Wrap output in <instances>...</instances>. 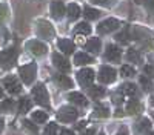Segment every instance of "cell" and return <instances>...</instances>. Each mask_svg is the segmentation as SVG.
<instances>
[{
	"instance_id": "6da1fadb",
	"label": "cell",
	"mask_w": 154,
	"mask_h": 135,
	"mask_svg": "<svg viewBox=\"0 0 154 135\" xmlns=\"http://www.w3.org/2000/svg\"><path fill=\"white\" fill-rule=\"evenodd\" d=\"M17 57H19V51L16 46H11L8 49H3L2 52H0V66L3 69H11L17 63Z\"/></svg>"
},
{
	"instance_id": "7a4b0ae2",
	"label": "cell",
	"mask_w": 154,
	"mask_h": 135,
	"mask_svg": "<svg viewBox=\"0 0 154 135\" xmlns=\"http://www.w3.org/2000/svg\"><path fill=\"white\" fill-rule=\"evenodd\" d=\"M31 95H32V100L37 104H40V106H43L46 109L49 107V95H48V91L45 88V84H42V83L35 84L34 88H32Z\"/></svg>"
},
{
	"instance_id": "3957f363",
	"label": "cell",
	"mask_w": 154,
	"mask_h": 135,
	"mask_svg": "<svg viewBox=\"0 0 154 135\" xmlns=\"http://www.w3.org/2000/svg\"><path fill=\"white\" fill-rule=\"evenodd\" d=\"M37 35L42 37L45 40H53L56 35V29L54 26L46 20H38L37 22Z\"/></svg>"
},
{
	"instance_id": "277c9868",
	"label": "cell",
	"mask_w": 154,
	"mask_h": 135,
	"mask_svg": "<svg viewBox=\"0 0 154 135\" xmlns=\"http://www.w3.org/2000/svg\"><path fill=\"white\" fill-rule=\"evenodd\" d=\"M35 72H37V66L34 63H29V65H25V66H20L19 69V74L23 80V83L26 84H31L35 78Z\"/></svg>"
},
{
	"instance_id": "5b68a950",
	"label": "cell",
	"mask_w": 154,
	"mask_h": 135,
	"mask_svg": "<svg viewBox=\"0 0 154 135\" xmlns=\"http://www.w3.org/2000/svg\"><path fill=\"white\" fill-rule=\"evenodd\" d=\"M117 77V74H116V69H112L111 66H102L100 71H99V81H102L103 84H108V83H112Z\"/></svg>"
},
{
	"instance_id": "8992f818",
	"label": "cell",
	"mask_w": 154,
	"mask_h": 135,
	"mask_svg": "<svg viewBox=\"0 0 154 135\" xmlns=\"http://www.w3.org/2000/svg\"><path fill=\"white\" fill-rule=\"evenodd\" d=\"M120 26V22L119 20H116V19H106V20H103L99 26H97V32L102 35V34H109V32H112V31H116Z\"/></svg>"
},
{
	"instance_id": "52a82bcc",
	"label": "cell",
	"mask_w": 154,
	"mask_h": 135,
	"mask_svg": "<svg viewBox=\"0 0 154 135\" xmlns=\"http://www.w3.org/2000/svg\"><path fill=\"white\" fill-rule=\"evenodd\" d=\"M57 118L62 123H69L74 121L77 118V110L71 106H65V107H60L59 112H57Z\"/></svg>"
},
{
	"instance_id": "ba28073f",
	"label": "cell",
	"mask_w": 154,
	"mask_h": 135,
	"mask_svg": "<svg viewBox=\"0 0 154 135\" xmlns=\"http://www.w3.org/2000/svg\"><path fill=\"white\" fill-rule=\"evenodd\" d=\"M94 71L89 69V68H85L82 71H79V74H77V81H79L83 88H88V86H91L93 80H94Z\"/></svg>"
},
{
	"instance_id": "9c48e42d",
	"label": "cell",
	"mask_w": 154,
	"mask_h": 135,
	"mask_svg": "<svg viewBox=\"0 0 154 135\" xmlns=\"http://www.w3.org/2000/svg\"><path fill=\"white\" fill-rule=\"evenodd\" d=\"M3 86L9 94H19L22 91V84L19 83L16 75H8L6 78H3Z\"/></svg>"
},
{
	"instance_id": "30bf717a",
	"label": "cell",
	"mask_w": 154,
	"mask_h": 135,
	"mask_svg": "<svg viewBox=\"0 0 154 135\" xmlns=\"http://www.w3.org/2000/svg\"><path fill=\"white\" fill-rule=\"evenodd\" d=\"M26 49L31 51L34 55H45L46 51H48V46L42 42H38V40H31V42L26 43Z\"/></svg>"
},
{
	"instance_id": "8fae6325",
	"label": "cell",
	"mask_w": 154,
	"mask_h": 135,
	"mask_svg": "<svg viewBox=\"0 0 154 135\" xmlns=\"http://www.w3.org/2000/svg\"><path fill=\"white\" fill-rule=\"evenodd\" d=\"M53 63H54V66H56L59 71H62V72H69V71H71L69 61H68L65 57H62L60 54H57V52L53 54Z\"/></svg>"
},
{
	"instance_id": "7c38bea8",
	"label": "cell",
	"mask_w": 154,
	"mask_h": 135,
	"mask_svg": "<svg viewBox=\"0 0 154 135\" xmlns=\"http://www.w3.org/2000/svg\"><path fill=\"white\" fill-rule=\"evenodd\" d=\"M105 58L108 61H114V63H117V61H120V58H122V51L116 45H108L106 51H105Z\"/></svg>"
},
{
	"instance_id": "4fadbf2b",
	"label": "cell",
	"mask_w": 154,
	"mask_h": 135,
	"mask_svg": "<svg viewBox=\"0 0 154 135\" xmlns=\"http://www.w3.org/2000/svg\"><path fill=\"white\" fill-rule=\"evenodd\" d=\"M65 5H63L62 0H54L53 3H51V16H53L56 20H60L63 16H65Z\"/></svg>"
},
{
	"instance_id": "5bb4252c",
	"label": "cell",
	"mask_w": 154,
	"mask_h": 135,
	"mask_svg": "<svg viewBox=\"0 0 154 135\" xmlns=\"http://www.w3.org/2000/svg\"><path fill=\"white\" fill-rule=\"evenodd\" d=\"M134 129L137 134H145V132H149L151 129V121L148 118H140L136 121V125H134Z\"/></svg>"
},
{
	"instance_id": "9a60e30c",
	"label": "cell",
	"mask_w": 154,
	"mask_h": 135,
	"mask_svg": "<svg viewBox=\"0 0 154 135\" xmlns=\"http://www.w3.org/2000/svg\"><path fill=\"white\" fill-rule=\"evenodd\" d=\"M143 110V104L140 103L139 100H130L126 104V112L130 114V115H136L139 112H142Z\"/></svg>"
},
{
	"instance_id": "2e32d148",
	"label": "cell",
	"mask_w": 154,
	"mask_h": 135,
	"mask_svg": "<svg viewBox=\"0 0 154 135\" xmlns=\"http://www.w3.org/2000/svg\"><path fill=\"white\" fill-rule=\"evenodd\" d=\"M93 61H94V58H93L91 55L85 54V52H79V54L74 55V63H75L77 66H85V65H88V63H93Z\"/></svg>"
},
{
	"instance_id": "e0dca14e",
	"label": "cell",
	"mask_w": 154,
	"mask_h": 135,
	"mask_svg": "<svg viewBox=\"0 0 154 135\" xmlns=\"http://www.w3.org/2000/svg\"><path fill=\"white\" fill-rule=\"evenodd\" d=\"M59 49L63 52V54H66V55H69V54H72L74 52V43L72 42H69L68 39H60L59 40Z\"/></svg>"
},
{
	"instance_id": "ac0fdd59",
	"label": "cell",
	"mask_w": 154,
	"mask_h": 135,
	"mask_svg": "<svg viewBox=\"0 0 154 135\" xmlns=\"http://www.w3.org/2000/svg\"><path fill=\"white\" fill-rule=\"evenodd\" d=\"M137 88L134 83H123L120 86V94L122 95H126V97H136L137 95Z\"/></svg>"
},
{
	"instance_id": "d6986e66",
	"label": "cell",
	"mask_w": 154,
	"mask_h": 135,
	"mask_svg": "<svg viewBox=\"0 0 154 135\" xmlns=\"http://www.w3.org/2000/svg\"><path fill=\"white\" fill-rule=\"evenodd\" d=\"M100 46H102V43H100L99 39H89V40L85 43L86 51L93 52V54H99V52H100Z\"/></svg>"
},
{
	"instance_id": "ffe728a7",
	"label": "cell",
	"mask_w": 154,
	"mask_h": 135,
	"mask_svg": "<svg viewBox=\"0 0 154 135\" xmlns=\"http://www.w3.org/2000/svg\"><path fill=\"white\" fill-rule=\"evenodd\" d=\"M53 78H54V81H56V83H59L60 88H65V89L72 88V81H71V78H69V77H66V75H60V74H56V75H54Z\"/></svg>"
},
{
	"instance_id": "44dd1931",
	"label": "cell",
	"mask_w": 154,
	"mask_h": 135,
	"mask_svg": "<svg viewBox=\"0 0 154 135\" xmlns=\"http://www.w3.org/2000/svg\"><path fill=\"white\" fill-rule=\"evenodd\" d=\"M68 100H69L71 103L77 104V106H86V98H85L82 94H79V92H69Z\"/></svg>"
},
{
	"instance_id": "7402d4cb",
	"label": "cell",
	"mask_w": 154,
	"mask_h": 135,
	"mask_svg": "<svg viewBox=\"0 0 154 135\" xmlns=\"http://www.w3.org/2000/svg\"><path fill=\"white\" fill-rule=\"evenodd\" d=\"M66 12H68V19L69 20H75V19H79V16H80V6L75 5V3H69L68 8H66Z\"/></svg>"
},
{
	"instance_id": "603a6c76",
	"label": "cell",
	"mask_w": 154,
	"mask_h": 135,
	"mask_svg": "<svg viewBox=\"0 0 154 135\" xmlns=\"http://www.w3.org/2000/svg\"><path fill=\"white\" fill-rule=\"evenodd\" d=\"M31 106H32V101L29 100V98L28 97H22L19 100V112L20 114H26L28 110L31 109Z\"/></svg>"
},
{
	"instance_id": "cb8c5ba5",
	"label": "cell",
	"mask_w": 154,
	"mask_h": 135,
	"mask_svg": "<svg viewBox=\"0 0 154 135\" xmlns=\"http://www.w3.org/2000/svg\"><path fill=\"white\" fill-rule=\"evenodd\" d=\"M74 34L75 35H88V34H91V26L86 23V22H82V23H79L77 26L74 28Z\"/></svg>"
},
{
	"instance_id": "d4e9b609",
	"label": "cell",
	"mask_w": 154,
	"mask_h": 135,
	"mask_svg": "<svg viewBox=\"0 0 154 135\" xmlns=\"http://www.w3.org/2000/svg\"><path fill=\"white\" fill-rule=\"evenodd\" d=\"M83 16L86 17V20H97L100 17V11H97V9H94L91 6H85Z\"/></svg>"
},
{
	"instance_id": "484cf974",
	"label": "cell",
	"mask_w": 154,
	"mask_h": 135,
	"mask_svg": "<svg viewBox=\"0 0 154 135\" xmlns=\"http://www.w3.org/2000/svg\"><path fill=\"white\" fill-rule=\"evenodd\" d=\"M94 115L99 117V118H106V117H109V109H108V106H105V104H97L96 109H94Z\"/></svg>"
},
{
	"instance_id": "4316f807",
	"label": "cell",
	"mask_w": 154,
	"mask_h": 135,
	"mask_svg": "<svg viewBox=\"0 0 154 135\" xmlns=\"http://www.w3.org/2000/svg\"><path fill=\"white\" fill-rule=\"evenodd\" d=\"M126 58H128V61H131V63H142V55H140V52L136 51V49H130V51L126 52Z\"/></svg>"
},
{
	"instance_id": "83f0119b",
	"label": "cell",
	"mask_w": 154,
	"mask_h": 135,
	"mask_svg": "<svg viewBox=\"0 0 154 135\" xmlns=\"http://www.w3.org/2000/svg\"><path fill=\"white\" fill-rule=\"evenodd\" d=\"M88 94L93 98H102L105 95V89L102 88V86H91V88L88 89Z\"/></svg>"
},
{
	"instance_id": "f1b7e54d",
	"label": "cell",
	"mask_w": 154,
	"mask_h": 135,
	"mask_svg": "<svg viewBox=\"0 0 154 135\" xmlns=\"http://www.w3.org/2000/svg\"><path fill=\"white\" fill-rule=\"evenodd\" d=\"M139 81H140V86L143 88V91H145V92H149V91L152 89V83L149 81V77L142 75V77L139 78Z\"/></svg>"
},
{
	"instance_id": "f546056e",
	"label": "cell",
	"mask_w": 154,
	"mask_h": 135,
	"mask_svg": "<svg viewBox=\"0 0 154 135\" xmlns=\"http://www.w3.org/2000/svg\"><path fill=\"white\" fill-rule=\"evenodd\" d=\"M32 120L35 123H45L48 120V115L46 112H42V110H35V112H32Z\"/></svg>"
},
{
	"instance_id": "4dcf8cb0",
	"label": "cell",
	"mask_w": 154,
	"mask_h": 135,
	"mask_svg": "<svg viewBox=\"0 0 154 135\" xmlns=\"http://www.w3.org/2000/svg\"><path fill=\"white\" fill-rule=\"evenodd\" d=\"M23 123V126H25V129H26V131H29L32 135H37L38 134V128L34 125V123L32 121H29V120H23L22 121Z\"/></svg>"
},
{
	"instance_id": "1f68e13d",
	"label": "cell",
	"mask_w": 154,
	"mask_h": 135,
	"mask_svg": "<svg viewBox=\"0 0 154 135\" xmlns=\"http://www.w3.org/2000/svg\"><path fill=\"white\" fill-rule=\"evenodd\" d=\"M120 74H122L123 77H133L134 74H136V69L133 66H130V65H123L120 68Z\"/></svg>"
},
{
	"instance_id": "d6a6232c",
	"label": "cell",
	"mask_w": 154,
	"mask_h": 135,
	"mask_svg": "<svg viewBox=\"0 0 154 135\" xmlns=\"http://www.w3.org/2000/svg\"><path fill=\"white\" fill-rule=\"evenodd\" d=\"M14 107V101L12 100H3L0 103V112H9Z\"/></svg>"
},
{
	"instance_id": "836d02e7",
	"label": "cell",
	"mask_w": 154,
	"mask_h": 135,
	"mask_svg": "<svg viewBox=\"0 0 154 135\" xmlns=\"http://www.w3.org/2000/svg\"><path fill=\"white\" fill-rule=\"evenodd\" d=\"M116 39H117L120 43H128V40H130V31H128V28H125L120 34L116 35Z\"/></svg>"
},
{
	"instance_id": "e575fe53",
	"label": "cell",
	"mask_w": 154,
	"mask_h": 135,
	"mask_svg": "<svg viewBox=\"0 0 154 135\" xmlns=\"http://www.w3.org/2000/svg\"><path fill=\"white\" fill-rule=\"evenodd\" d=\"M45 135H57V125L56 123H49L45 128Z\"/></svg>"
},
{
	"instance_id": "d590c367",
	"label": "cell",
	"mask_w": 154,
	"mask_h": 135,
	"mask_svg": "<svg viewBox=\"0 0 154 135\" xmlns=\"http://www.w3.org/2000/svg\"><path fill=\"white\" fill-rule=\"evenodd\" d=\"M143 72H145V75H146V77H149V78H154V66H151V65H146V66L143 68Z\"/></svg>"
},
{
	"instance_id": "8d00e7d4",
	"label": "cell",
	"mask_w": 154,
	"mask_h": 135,
	"mask_svg": "<svg viewBox=\"0 0 154 135\" xmlns=\"http://www.w3.org/2000/svg\"><path fill=\"white\" fill-rule=\"evenodd\" d=\"M143 5L149 12H154V0H143Z\"/></svg>"
},
{
	"instance_id": "74e56055",
	"label": "cell",
	"mask_w": 154,
	"mask_h": 135,
	"mask_svg": "<svg viewBox=\"0 0 154 135\" xmlns=\"http://www.w3.org/2000/svg\"><path fill=\"white\" fill-rule=\"evenodd\" d=\"M89 2L94 3V5H100V6H109L108 0H89Z\"/></svg>"
},
{
	"instance_id": "f35d334b",
	"label": "cell",
	"mask_w": 154,
	"mask_h": 135,
	"mask_svg": "<svg viewBox=\"0 0 154 135\" xmlns=\"http://www.w3.org/2000/svg\"><path fill=\"white\" fill-rule=\"evenodd\" d=\"M122 101H123V100H122V95H119V94H114V95H112V103H114V104L119 106V104H122Z\"/></svg>"
},
{
	"instance_id": "ab89813d",
	"label": "cell",
	"mask_w": 154,
	"mask_h": 135,
	"mask_svg": "<svg viewBox=\"0 0 154 135\" xmlns=\"http://www.w3.org/2000/svg\"><path fill=\"white\" fill-rule=\"evenodd\" d=\"M6 12H8V8H6V5H0V20L6 17Z\"/></svg>"
},
{
	"instance_id": "60d3db41",
	"label": "cell",
	"mask_w": 154,
	"mask_h": 135,
	"mask_svg": "<svg viewBox=\"0 0 154 135\" xmlns=\"http://www.w3.org/2000/svg\"><path fill=\"white\" fill-rule=\"evenodd\" d=\"M85 126H86V121H80V123H77V125H75V129L77 131H82Z\"/></svg>"
},
{
	"instance_id": "b9f144b4",
	"label": "cell",
	"mask_w": 154,
	"mask_h": 135,
	"mask_svg": "<svg viewBox=\"0 0 154 135\" xmlns=\"http://www.w3.org/2000/svg\"><path fill=\"white\" fill-rule=\"evenodd\" d=\"M60 135H74V134H72V131H69V129H62V131H60Z\"/></svg>"
},
{
	"instance_id": "7bdbcfd3",
	"label": "cell",
	"mask_w": 154,
	"mask_h": 135,
	"mask_svg": "<svg viewBox=\"0 0 154 135\" xmlns=\"http://www.w3.org/2000/svg\"><path fill=\"white\" fill-rule=\"evenodd\" d=\"M94 134H96V129L91 128V129H88V131H86L85 134H82V135H94Z\"/></svg>"
},
{
	"instance_id": "ee69618b",
	"label": "cell",
	"mask_w": 154,
	"mask_h": 135,
	"mask_svg": "<svg viewBox=\"0 0 154 135\" xmlns=\"http://www.w3.org/2000/svg\"><path fill=\"white\" fill-rule=\"evenodd\" d=\"M3 126H5V123H3L2 118H0V134H2V131H3Z\"/></svg>"
},
{
	"instance_id": "f6af8a7d",
	"label": "cell",
	"mask_w": 154,
	"mask_h": 135,
	"mask_svg": "<svg viewBox=\"0 0 154 135\" xmlns=\"http://www.w3.org/2000/svg\"><path fill=\"white\" fill-rule=\"evenodd\" d=\"M116 135H128V132H126V129H122L119 134H116Z\"/></svg>"
},
{
	"instance_id": "bcb514c9",
	"label": "cell",
	"mask_w": 154,
	"mask_h": 135,
	"mask_svg": "<svg viewBox=\"0 0 154 135\" xmlns=\"http://www.w3.org/2000/svg\"><path fill=\"white\" fill-rule=\"evenodd\" d=\"M116 115H117V117H122V115H123V112H122V110L119 109V110H117V112H116Z\"/></svg>"
},
{
	"instance_id": "7dc6e473",
	"label": "cell",
	"mask_w": 154,
	"mask_h": 135,
	"mask_svg": "<svg viewBox=\"0 0 154 135\" xmlns=\"http://www.w3.org/2000/svg\"><path fill=\"white\" fill-rule=\"evenodd\" d=\"M2 97H3V89L0 88V98H2Z\"/></svg>"
},
{
	"instance_id": "c3c4849f",
	"label": "cell",
	"mask_w": 154,
	"mask_h": 135,
	"mask_svg": "<svg viewBox=\"0 0 154 135\" xmlns=\"http://www.w3.org/2000/svg\"><path fill=\"white\" fill-rule=\"evenodd\" d=\"M151 104H152V106H154V95H152V97H151Z\"/></svg>"
},
{
	"instance_id": "681fc988",
	"label": "cell",
	"mask_w": 154,
	"mask_h": 135,
	"mask_svg": "<svg viewBox=\"0 0 154 135\" xmlns=\"http://www.w3.org/2000/svg\"><path fill=\"white\" fill-rule=\"evenodd\" d=\"M99 135H105V132H100V134H99Z\"/></svg>"
},
{
	"instance_id": "f907efd6",
	"label": "cell",
	"mask_w": 154,
	"mask_h": 135,
	"mask_svg": "<svg viewBox=\"0 0 154 135\" xmlns=\"http://www.w3.org/2000/svg\"><path fill=\"white\" fill-rule=\"evenodd\" d=\"M148 135H154V132H149V134H148Z\"/></svg>"
},
{
	"instance_id": "816d5d0a",
	"label": "cell",
	"mask_w": 154,
	"mask_h": 135,
	"mask_svg": "<svg viewBox=\"0 0 154 135\" xmlns=\"http://www.w3.org/2000/svg\"><path fill=\"white\" fill-rule=\"evenodd\" d=\"M152 117H154V114H152Z\"/></svg>"
}]
</instances>
